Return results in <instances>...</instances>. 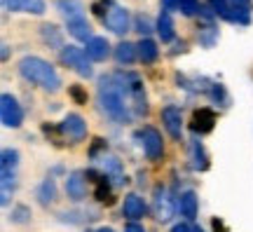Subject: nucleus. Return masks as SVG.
I'll list each match as a JSON object with an SVG mask.
<instances>
[{"label": "nucleus", "mask_w": 253, "mask_h": 232, "mask_svg": "<svg viewBox=\"0 0 253 232\" xmlns=\"http://www.w3.org/2000/svg\"><path fill=\"white\" fill-rule=\"evenodd\" d=\"M96 96H99L101 110H103L113 122L126 125V122L131 120L129 110H126L129 103L125 101L126 94L122 92V87L118 85V80H115L113 75H103V78L99 80V92H96Z\"/></svg>", "instance_id": "f257e3e1"}, {"label": "nucleus", "mask_w": 253, "mask_h": 232, "mask_svg": "<svg viewBox=\"0 0 253 232\" xmlns=\"http://www.w3.org/2000/svg\"><path fill=\"white\" fill-rule=\"evenodd\" d=\"M19 73L24 80L33 82L47 92H59V87H61V78L54 71V66L40 56H24L19 61Z\"/></svg>", "instance_id": "f03ea898"}, {"label": "nucleus", "mask_w": 253, "mask_h": 232, "mask_svg": "<svg viewBox=\"0 0 253 232\" xmlns=\"http://www.w3.org/2000/svg\"><path fill=\"white\" fill-rule=\"evenodd\" d=\"M61 63H66V66H71L73 71L78 73V75H82V78H91V63H89V56H87V52L84 49H80V47H63L61 49Z\"/></svg>", "instance_id": "7ed1b4c3"}, {"label": "nucleus", "mask_w": 253, "mask_h": 232, "mask_svg": "<svg viewBox=\"0 0 253 232\" xmlns=\"http://www.w3.org/2000/svg\"><path fill=\"white\" fill-rule=\"evenodd\" d=\"M209 7H211V12H213L216 17L225 19L230 24H239V26H249V24H251V14L239 12L230 0H209Z\"/></svg>", "instance_id": "20e7f679"}, {"label": "nucleus", "mask_w": 253, "mask_h": 232, "mask_svg": "<svg viewBox=\"0 0 253 232\" xmlns=\"http://www.w3.org/2000/svg\"><path fill=\"white\" fill-rule=\"evenodd\" d=\"M0 120L5 127H21V122H24V110L12 94L0 96Z\"/></svg>", "instance_id": "39448f33"}, {"label": "nucleus", "mask_w": 253, "mask_h": 232, "mask_svg": "<svg viewBox=\"0 0 253 232\" xmlns=\"http://www.w3.org/2000/svg\"><path fill=\"white\" fill-rule=\"evenodd\" d=\"M153 211H155V218L167 223L169 218L173 216L176 211V204H173V197L169 195V190L164 186H157L155 187V197H153Z\"/></svg>", "instance_id": "423d86ee"}, {"label": "nucleus", "mask_w": 253, "mask_h": 232, "mask_svg": "<svg viewBox=\"0 0 253 232\" xmlns=\"http://www.w3.org/2000/svg\"><path fill=\"white\" fill-rule=\"evenodd\" d=\"M138 136L143 139V150L148 160H160L164 155V141L162 134L155 129V127H143V132H138Z\"/></svg>", "instance_id": "0eeeda50"}, {"label": "nucleus", "mask_w": 253, "mask_h": 232, "mask_svg": "<svg viewBox=\"0 0 253 232\" xmlns=\"http://www.w3.org/2000/svg\"><path fill=\"white\" fill-rule=\"evenodd\" d=\"M103 24H106V28L113 31L115 36H125L126 31H129V12H126L122 5H115V2H113V7L108 9Z\"/></svg>", "instance_id": "6e6552de"}, {"label": "nucleus", "mask_w": 253, "mask_h": 232, "mask_svg": "<svg viewBox=\"0 0 253 232\" xmlns=\"http://www.w3.org/2000/svg\"><path fill=\"white\" fill-rule=\"evenodd\" d=\"M59 129H61V134H66L73 143L82 141V139L87 136V122H84V117H80L78 113L66 115V120L59 125Z\"/></svg>", "instance_id": "1a4fd4ad"}, {"label": "nucleus", "mask_w": 253, "mask_h": 232, "mask_svg": "<svg viewBox=\"0 0 253 232\" xmlns=\"http://www.w3.org/2000/svg\"><path fill=\"white\" fill-rule=\"evenodd\" d=\"M213 127H216V113L211 110V108H197L195 113H192V120H190V129L195 132V134H209V132H213Z\"/></svg>", "instance_id": "9d476101"}, {"label": "nucleus", "mask_w": 253, "mask_h": 232, "mask_svg": "<svg viewBox=\"0 0 253 232\" xmlns=\"http://www.w3.org/2000/svg\"><path fill=\"white\" fill-rule=\"evenodd\" d=\"M162 122H164V129L169 132L173 141H181L183 136V115H181V108L176 106H167L162 110Z\"/></svg>", "instance_id": "9b49d317"}, {"label": "nucleus", "mask_w": 253, "mask_h": 232, "mask_svg": "<svg viewBox=\"0 0 253 232\" xmlns=\"http://www.w3.org/2000/svg\"><path fill=\"white\" fill-rule=\"evenodd\" d=\"M66 192L73 202H80L87 195V181H84V171H73L66 179Z\"/></svg>", "instance_id": "f8f14e48"}, {"label": "nucleus", "mask_w": 253, "mask_h": 232, "mask_svg": "<svg viewBox=\"0 0 253 232\" xmlns=\"http://www.w3.org/2000/svg\"><path fill=\"white\" fill-rule=\"evenodd\" d=\"M5 9L9 12H31V14H42L45 12V0H2Z\"/></svg>", "instance_id": "ddd939ff"}, {"label": "nucleus", "mask_w": 253, "mask_h": 232, "mask_svg": "<svg viewBox=\"0 0 253 232\" xmlns=\"http://www.w3.org/2000/svg\"><path fill=\"white\" fill-rule=\"evenodd\" d=\"M122 216H126L131 223L138 221V218H143L145 216V202L138 195H134V192H131V195H126L125 204H122Z\"/></svg>", "instance_id": "4468645a"}, {"label": "nucleus", "mask_w": 253, "mask_h": 232, "mask_svg": "<svg viewBox=\"0 0 253 232\" xmlns=\"http://www.w3.org/2000/svg\"><path fill=\"white\" fill-rule=\"evenodd\" d=\"M87 56H89L91 61H103L106 56H108V52H110V45H108V40L106 38H99V36H94L87 43Z\"/></svg>", "instance_id": "2eb2a0df"}, {"label": "nucleus", "mask_w": 253, "mask_h": 232, "mask_svg": "<svg viewBox=\"0 0 253 232\" xmlns=\"http://www.w3.org/2000/svg\"><path fill=\"white\" fill-rule=\"evenodd\" d=\"M101 164H103V176H108L115 186H122L125 183V171H122V164H120V160L118 157H101Z\"/></svg>", "instance_id": "dca6fc26"}, {"label": "nucleus", "mask_w": 253, "mask_h": 232, "mask_svg": "<svg viewBox=\"0 0 253 232\" xmlns=\"http://www.w3.org/2000/svg\"><path fill=\"white\" fill-rule=\"evenodd\" d=\"M87 176H89V179L96 183L94 197H96L99 202H106V204H110V202H113V197H110V179H108V176H99L96 171H87Z\"/></svg>", "instance_id": "f3484780"}, {"label": "nucleus", "mask_w": 253, "mask_h": 232, "mask_svg": "<svg viewBox=\"0 0 253 232\" xmlns=\"http://www.w3.org/2000/svg\"><path fill=\"white\" fill-rule=\"evenodd\" d=\"M68 33H71L75 40H84V43H89L91 38V26H89V21L84 17H78V19H71L68 21Z\"/></svg>", "instance_id": "a211bd4d"}, {"label": "nucleus", "mask_w": 253, "mask_h": 232, "mask_svg": "<svg viewBox=\"0 0 253 232\" xmlns=\"http://www.w3.org/2000/svg\"><path fill=\"white\" fill-rule=\"evenodd\" d=\"M178 209H181V216H185L188 221L197 218V195L192 190H185L181 197H178Z\"/></svg>", "instance_id": "6ab92c4d"}, {"label": "nucleus", "mask_w": 253, "mask_h": 232, "mask_svg": "<svg viewBox=\"0 0 253 232\" xmlns=\"http://www.w3.org/2000/svg\"><path fill=\"white\" fill-rule=\"evenodd\" d=\"M155 28H157V36L162 38V43H171L173 40V19L167 9H162V14L157 17Z\"/></svg>", "instance_id": "aec40b11"}, {"label": "nucleus", "mask_w": 253, "mask_h": 232, "mask_svg": "<svg viewBox=\"0 0 253 232\" xmlns=\"http://www.w3.org/2000/svg\"><path fill=\"white\" fill-rule=\"evenodd\" d=\"M136 47H138V59L143 63H153L155 59H157V54H160V47L155 45L150 38H143Z\"/></svg>", "instance_id": "412c9836"}, {"label": "nucleus", "mask_w": 253, "mask_h": 232, "mask_svg": "<svg viewBox=\"0 0 253 232\" xmlns=\"http://www.w3.org/2000/svg\"><path fill=\"white\" fill-rule=\"evenodd\" d=\"M190 150H192V167L199 171L209 169V157H207V150H204V145L199 141H192L190 145Z\"/></svg>", "instance_id": "4be33fe9"}, {"label": "nucleus", "mask_w": 253, "mask_h": 232, "mask_svg": "<svg viewBox=\"0 0 253 232\" xmlns=\"http://www.w3.org/2000/svg\"><path fill=\"white\" fill-rule=\"evenodd\" d=\"M136 52H138V47L131 45V43H120L118 47H115V59H118V63H131L136 59Z\"/></svg>", "instance_id": "5701e85b"}, {"label": "nucleus", "mask_w": 253, "mask_h": 232, "mask_svg": "<svg viewBox=\"0 0 253 232\" xmlns=\"http://www.w3.org/2000/svg\"><path fill=\"white\" fill-rule=\"evenodd\" d=\"M56 7H61V12H63V17L68 19H78V17H82V5L78 2V0H59L56 2Z\"/></svg>", "instance_id": "b1692460"}, {"label": "nucleus", "mask_w": 253, "mask_h": 232, "mask_svg": "<svg viewBox=\"0 0 253 232\" xmlns=\"http://www.w3.org/2000/svg\"><path fill=\"white\" fill-rule=\"evenodd\" d=\"M56 195V187H54V181L52 179H45L38 187V197H40V204H49Z\"/></svg>", "instance_id": "393cba45"}, {"label": "nucleus", "mask_w": 253, "mask_h": 232, "mask_svg": "<svg viewBox=\"0 0 253 232\" xmlns=\"http://www.w3.org/2000/svg\"><path fill=\"white\" fill-rule=\"evenodd\" d=\"M176 9H178L181 14H185V17H195V14H199L204 7H202L199 0H176Z\"/></svg>", "instance_id": "a878e982"}, {"label": "nucleus", "mask_w": 253, "mask_h": 232, "mask_svg": "<svg viewBox=\"0 0 253 232\" xmlns=\"http://www.w3.org/2000/svg\"><path fill=\"white\" fill-rule=\"evenodd\" d=\"M42 40H45L49 47H61V33L54 24H45L42 26Z\"/></svg>", "instance_id": "bb28decb"}, {"label": "nucleus", "mask_w": 253, "mask_h": 232, "mask_svg": "<svg viewBox=\"0 0 253 232\" xmlns=\"http://www.w3.org/2000/svg\"><path fill=\"white\" fill-rule=\"evenodd\" d=\"M17 162H19V152L14 150V148H5V150H2V155H0V164H2V169L14 171Z\"/></svg>", "instance_id": "cd10ccee"}, {"label": "nucleus", "mask_w": 253, "mask_h": 232, "mask_svg": "<svg viewBox=\"0 0 253 232\" xmlns=\"http://www.w3.org/2000/svg\"><path fill=\"white\" fill-rule=\"evenodd\" d=\"M216 40H218V28L209 26V24L199 28V43H202L204 47H211Z\"/></svg>", "instance_id": "c85d7f7f"}, {"label": "nucleus", "mask_w": 253, "mask_h": 232, "mask_svg": "<svg viewBox=\"0 0 253 232\" xmlns=\"http://www.w3.org/2000/svg\"><path fill=\"white\" fill-rule=\"evenodd\" d=\"M28 216H31V209L24 204H19L14 211H12V223H26Z\"/></svg>", "instance_id": "c756f323"}, {"label": "nucleus", "mask_w": 253, "mask_h": 232, "mask_svg": "<svg viewBox=\"0 0 253 232\" xmlns=\"http://www.w3.org/2000/svg\"><path fill=\"white\" fill-rule=\"evenodd\" d=\"M209 94H211V98H213V101H220L223 106L227 103V94H225V87H223V85H218V82H216V85H211Z\"/></svg>", "instance_id": "7c9ffc66"}, {"label": "nucleus", "mask_w": 253, "mask_h": 232, "mask_svg": "<svg viewBox=\"0 0 253 232\" xmlns=\"http://www.w3.org/2000/svg\"><path fill=\"white\" fill-rule=\"evenodd\" d=\"M113 7V0H99V2H94L91 5V9H94V14L101 19H106V14H108V9Z\"/></svg>", "instance_id": "2f4dec72"}, {"label": "nucleus", "mask_w": 253, "mask_h": 232, "mask_svg": "<svg viewBox=\"0 0 253 232\" xmlns=\"http://www.w3.org/2000/svg\"><path fill=\"white\" fill-rule=\"evenodd\" d=\"M68 92H71V96L75 98V103H87V92L82 90L80 85H73Z\"/></svg>", "instance_id": "473e14b6"}, {"label": "nucleus", "mask_w": 253, "mask_h": 232, "mask_svg": "<svg viewBox=\"0 0 253 232\" xmlns=\"http://www.w3.org/2000/svg\"><path fill=\"white\" fill-rule=\"evenodd\" d=\"M136 31H138V33H148V31H150V21L145 17H136Z\"/></svg>", "instance_id": "72a5a7b5"}, {"label": "nucleus", "mask_w": 253, "mask_h": 232, "mask_svg": "<svg viewBox=\"0 0 253 232\" xmlns=\"http://www.w3.org/2000/svg\"><path fill=\"white\" fill-rule=\"evenodd\" d=\"M125 232H145V230H143V225H138V223H126Z\"/></svg>", "instance_id": "f704fd0d"}, {"label": "nucleus", "mask_w": 253, "mask_h": 232, "mask_svg": "<svg viewBox=\"0 0 253 232\" xmlns=\"http://www.w3.org/2000/svg\"><path fill=\"white\" fill-rule=\"evenodd\" d=\"M171 232H192V228L185 225V223H178V225H173L171 228Z\"/></svg>", "instance_id": "c9c22d12"}, {"label": "nucleus", "mask_w": 253, "mask_h": 232, "mask_svg": "<svg viewBox=\"0 0 253 232\" xmlns=\"http://www.w3.org/2000/svg\"><path fill=\"white\" fill-rule=\"evenodd\" d=\"M213 228H216V232H225V228H223V225L218 223V221H213Z\"/></svg>", "instance_id": "e433bc0d"}, {"label": "nucleus", "mask_w": 253, "mask_h": 232, "mask_svg": "<svg viewBox=\"0 0 253 232\" xmlns=\"http://www.w3.org/2000/svg\"><path fill=\"white\" fill-rule=\"evenodd\" d=\"M192 232H204V230H202V228L197 225V228H192Z\"/></svg>", "instance_id": "4c0bfd02"}, {"label": "nucleus", "mask_w": 253, "mask_h": 232, "mask_svg": "<svg viewBox=\"0 0 253 232\" xmlns=\"http://www.w3.org/2000/svg\"><path fill=\"white\" fill-rule=\"evenodd\" d=\"M99 232H113V230H110V228H101Z\"/></svg>", "instance_id": "58836bf2"}]
</instances>
